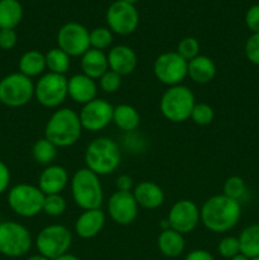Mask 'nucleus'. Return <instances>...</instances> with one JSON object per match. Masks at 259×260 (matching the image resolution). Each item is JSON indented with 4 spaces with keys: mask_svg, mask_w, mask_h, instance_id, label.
<instances>
[{
    "mask_svg": "<svg viewBox=\"0 0 259 260\" xmlns=\"http://www.w3.org/2000/svg\"><path fill=\"white\" fill-rule=\"evenodd\" d=\"M215 118V111L207 103H196L193 107L190 119L198 126H208Z\"/></svg>",
    "mask_w": 259,
    "mask_h": 260,
    "instance_id": "obj_34",
    "label": "nucleus"
},
{
    "mask_svg": "<svg viewBox=\"0 0 259 260\" xmlns=\"http://www.w3.org/2000/svg\"><path fill=\"white\" fill-rule=\"evenodd\" d=\"M109 217L121 226H128L136 220L139 215V205L132 192H119L116 190L109 197L107 205Z\"/></svg>",
    "mask_w": 259,
    "mask_h": 260,
    "instance_id": "obj_16",
    "label": "nucleus"
},
{
    "mask_svg": "<svg viewBox=\"0 0 259 260\" xmlns=\"http://www.w3.org/2000/svg\"><path fill=\"white\" fill-rule=\"evenodd\" d=\"M157 249L167 258H178L184 253V235L172 229L163 230L157 236Z\"/></svg>",
    "mask_w": 259,
    "mask_h": 260,
    "instance_id": "obj_24",
    "label": "nucleus"
},
{
    "mask_svg": "<svg viewBox=\"0 0 259 260\" xmlns=\"http://www.w3.org/2000/svg\"><path fill=\"white\" fill-rule=\"evenodd\" d=\"M135 200H136L139 207L145 210H156L163 206L165 201V193L163 188L155 182L150 180H142L134 188Z\"/></svg>",
    "mask_w": 259,
    "mask_h": 260,
    "instance_id": "obj_21",
    "label": "nucleus"
},
{
    "mask_svg": "<svg viewBox=\"0 0 259 260\" xmlns=\"http://www.w3.org/2000/svg\"><path fill=\"white\" fill-rule=\"evenodd\" d=\"M23 19V8L18 0H0V29H14Z\"/></svg>",
    "mask_w": 259,
    "mask_h": 260,
    "instance_id": "obj_27",
    "label": "nucleus"
},
{
    "mask_svg": "<svg viewBox=\"0 0 259 260\" xmlns=\"http://www.w3.org/2000/svg\"><path fill=\"white\" fill-rule=\"evenodd\" d=\"M33 239L24 225L15 221L0 222V254L8 258H20L29 253Z\"/></svg>",
    "mask_w": 259,
    "mask_h": 260,
    "instance_id": "obj_7",
    "label": "nucleus"
},
{
    "mask_svg": "<svg viewBox=\"0 0 259 260\" xmlns=\"http://www.w3.org/2000/svg\"><path fill=\"white\" fill-rule=\"evenodd\" d=\"M46 58V69L48 73L58 74V75H65L69 71L71 65L70 56L58 47H53L45 53Z\"/></svg>",
    "mask_w": 259,
    "mask_h": 260,
    "instance_id": "obj_29",
    "label": "nucleus"
},
{
    "mask_svg": "<svg viewBox=\"0 0 259 260\" xmlns=\"http://www.w3.org/2000/svg\"><path fill=\"white\" fill-rule=\"evenodd\" d=\"M98 93V85L95 80L85 74H75L68 79V96L75 103L84 104L94 101Z\"/></svg>",
    "mask_w": 259,
    "mask_h": 260,
    "instance_id": "obj_17",
    "label": "nucleus"
},
{
    "mask_svg": "<svg viewBox=\"0 0 259 260\" xmlns=\"http://www.w3.org/2000/svg\"><path fill=\"white\" fill-rule=\"evenodd\" d=\"M168 222L172 230L185 235L197 229L201 222V210L193 201L179 200L168 213Z\"/></svg>",
    "mask_w": 259,
    "mask_h": 260,
    "instance_id": "obj_14",
    "label": "nucleus"
},
{
    "mask_svg": "<svg viewBox=\"0 0 259 260\" xmlns=\"http://www.w3.org/2000/svg\"><path fill=\"white\" fill-rule=\"evenodd\" d=\"M25 260H50V259L46 258V256H43V255H41V254H35V255L28 256Z\"/></svg>",
    "mask_w": 259,
    "mask_h": 260,
    "instance_id": "obj_45",
    "label": "nucleus"
},
{
    "mask_svg": "<svg viewBox=\"0 0 259 260\" xmlns=\"http://www.w3.org/2000/svg\"><path fill=\"white\" fill-rule=\"evenodd\" d=\"M10 184V170L4 161L0 160V194L5 193Z\"/></svg>",
    "mask_w": 259,
    "mask_h": 260,
    "instance_id": "obj_41",
    "label": "nucleus"
},
{
    "mask_svg": "<svg viewBox=\"0 0 259 260\" xmlns=\"http://www.w3.org/2000/svg\"><path fill=\"white\" fill-rule=\"evenodd\" d=\"M35 96L32 79L18 73L9 74L0 80V103L10 108L25 106Z\"/></svg>",
    "mask_w": 259,
    "mask_h": 260,
    "instance_id": "obj_9",
    "label": "nucleus"
},
{
    "mask_svg": "<svg viewBox=\"0 0 259 260\" xmlns=\"http://www.w3.org/2000/svg\"><path fill=\"white\" fill-rule=\"evenodd\" d=\"M201 45L197 38L184 37L178 42L175 52L182 56L185 61H190L200 55Z\"/></svg>",
    "mask_w": 259,
    "mask_h": 260,
    "instance_id": "obj_35",
    "label": "nucleus"
},
{
    "mask_svg": "<svg viewBox=\"0 0 259 260\" xmlns=\"http://www.w3.org/2000/svg\"><path fill=\"white\" fill-rule=\"evenodd\" d=\"M240 253L253 259L259 256V223H253L244 229L238 236Z\"/></svg>",
    "mask_w": 259,
    "mask_h": 260,
    "instance_id": "obj_28",
    "label": "nucleus"
},
{
    "mask_svg": "<svg viewBox=\"0 0 259 260\" xmlns=\"http://www.w3.org/2000/svg\"><path fill=\"white\" fill-rule=\"evenodd\" d=\"M222 190V194H225L226 197L241 202V200H243L246 194L245 180L241 177H239V175H231V177H229L228 179L225 180V183H223Z\"/></svg>",
    "mask_w": 259,
    "mask_h": 260,
    "instance_id": "obj_32",
    "label": "nucleus"
},
{
    "mask_svg": "<svg viewBox=\"0 0 259 260\" xmlns=\"http://www.w3.org/2000/svg\"><path fill=\"white\" fill-rule=\"evenodd\" d=\"M245 56L251 63L259 66V33H253L246 40Z\"/></svg>",
    "mask_w": 259,
    "mask_h": 260,
    "instance_id": "obj_38",
    "label": "nucleus"
},
{
    "mask_svg": "<svg viewBox=\"0 0 259 260\" xmlns=\"http://www.w3.org/2000/svg\"><path fill=\"white\" fill-rule=\"evenodd\" d=\"M112 122L124 132L136 131L141 123V116L134 106L122 103L113 108V118Z\"/></svg>",
    "mask_w": 259,
    "mask_h": 260,
    "instance_id": "obj_25",
    "label": "nucleus"
},
{
    "mask_svg": "<svg viewBox=\"0 0 259 260\" xmlns=\"http://www.w3.org/2000/svg\"><path fill=\"white\" fill-rule=\"evenodd\" d=\"M35 244L38 254L53 260L69 253L73 245V233L66 226L53 223L38 233Z\"/></svg>",
    "mask_w": 259,
    "mask_h": 260,
    "instance_id": "obj_8",
    "label": "nucleus"
},
{
    "mask_svg": "<svg viewBox=\"0 0 259 260\" xmlns=\"http://www.w3.org/2000/svg\"><path fill=\"white\" fill-rule=\"evenodd\" d=\"M250 260H259V256H256V258H253V259H250Z\"/></svg>",
    "mask_w": 259,
    "mask_h": 260,
    "instance_id": "obj_48",
    "label": "nucleus"
},
{
    "mask_svg": "<svg viewBox=\"0 0 259 260\" xmlns=\"http://www.w3.org/2000/svg\"><path fill=\"white\" fill-rule=\"evenodd\" d=\"M69 184V173L61 165L51 164L42 170L38 178V188L43 194H61Z\"/></svg>",
    "mask_w": 259,
    "mask_h": 260,
    "instance_id": "obj_19",
    "label": "nucleus"
},
{
    "mask_svg": "<svg viewBox=\"0 0 259 260\" xmlns=\"http://www.w3.org/2000/svg\"><path fill=\"white\" fill-rule=\"evenodd\" d=\"M184 260H216L215 256L205 249H195L185 255Z\"/></svg>",
    "mask_w": 259,
    "mask_h": 260,
    "instance_id": "obj_43",
    "label": "nucleus"
},
{
    "mask_svg": "<svg viewBox=\"0 0 259 260\" xmlns=\"http://www.w3.org/2000/svg\"><path fill=\"white\" fill-rule=\"evenodd\" d=\"M114 107L106 99L95 98L84 104L79 112L83 129L89 132H99L112 123Z\"/></svg>",
    "mask_w": 259,
    "mask_h": 260,
    "instance_id": "obj_15",
    "label": "nucleus"
},
{
    "mask_svg": "<svg viewBox=\"0 0 259 260\" xmlns=\"http://www.w3.org/2000/svg\"><path fill=\"white\" fill-rule=\"evenodd\" d=\"M122 76L112 70H107L103 75L99 78V86L102 90L107 94H113L121 88Z\"/></svg>",
    "mask_w": 259,
    "mask_h": 260,
    "instance_id": "obj_37",
    "label": "nucleus"
},
{
    "mask_svg": "<svg viewBox=\"0 0 259 260\" xmlns=\"http://www.w3.org/2000/svg\"><path fill=\"white\" fill-rule=\"evenodd\" d=\"M106 20L112 32L119 36H128L139 27L140 15L135 5L117 0L109 5Z\"/></svg>",
    "mask_w": 259,
    "mask_h": 260,
    "instance_id": "obj_12",
    "label": "nucleus"
},
{
    "mask_svg": "<svg viewBox=\"0 0 259 260\" xmlns=\"http://www.w3.org/2000/svg\"><path fill=\"white\" fill-rule=\"evenodd\" d=\"M80 58L81 73L85 74L86 76L91 78L93 80H99V78L107 70H109L108 58H107L104 51L89 48Z\"/></svg>",
    "mask_w": 259,
    "mask_h": 260,
    "instance_id": "obj_23",
    "label": "nucleus"
},
{
    "mask_svg": "<svg viewBox=\"0 0 259 260\" xmlns=\"http://www.w3.org/2000/svg\"><path fill=\"white\" fill-rule=\"evenodd\" d=\"M90 48L104 51L113 43V32L108 27H96L89 32Z\"/></svg>",
    "mask_w": 259,
    "mask_h": 260,
    "instance_id": "obj_31",
    "label": "nucleus"
},
{
    "mask_svg": "<svg viewBox=\"0 0 259 260\" xmlns=\"http://www.w3.org/2000/svg\"><path fill=\"white\" fill-rule=\"evenodd\" d=\"M245 24L251 33H259V4L251 5L246 10Z\"/></svg>",
    "mask_w": 259,
    "mask_h": 260,
    "instance_id": "obj_39",
    "label": "nucleus"
},
{
    "mask_svg": "<svg viewBox=\"0 0 259 260\" xmlns=\"http://www.w3.org/2000/svg\"><path fill=\"white\" fill-rule=\"evenodd\" d=\"M106 220V213L101 208L83 211V213L76 218L74 230L76 235L84 240L94 239L102 233Z\"/></svg>",
    "mask_w": 259,
    "mask_h": 260,
    "instance_id": "obj_18",
    "label": "nucleus"
},
{
    "mask_svg": "<svg viewBox=\"0 0 259 260\" xmlns=\"http://www.w3.org/2000/svg\"><path fill=\"white\" fill-rule=\"evenodd\" d=\"M200 210L202 225L215 234L233 230L241 217L240 202L231 200L225 194H216L207 198Z\"/></svg>",
    "mask_w": 259,
    "mask_h": 260,
    "instance_id": "obj_1",
    "label": "nucleus"
},
{
    "mask_svg": "<svg viewBox=\"0 0 259 260\" xmlns=\"http://www.w3.org/2000/svg\"><path fill=\"white\" fill-rule=\"evenodd\" d=\"M57 47L70 57H81L90 48L89 30L83 24L69 22L57 32Z\"/></svg>",
    "mask_w": 259,
    "mask_h": 260,
    "instance_id": "obj_13",
    "label": "nucleus"
},
{
    "mask_svg": "<svg viewBox=\"0 0 259 260\" xmlns=\"http://www.w3.org/2000/svg\"><path fill=\"white\" fill-rule=\"evenodd\" d=\"M217 253L222 258L231 259L240 253V243L236 236H225L217 244Z\"/></svg>",
    "mask_w": 259,
    "mask_h": 260,
    "instance_id": "obj_36",
    "label": "nucleus"
},
{
    "mask_svg": "<svg viewBox=\"0 0 259 260\" xmlns=\"http://www.w3.org/2000/svg\"><path fill=\"white\" fill-rule=\"evenodd\" d=\"M230 260H250V259H249L246 255H244V254L239 253L238 255H235V256H234V258H231Z\"/></svg>",
    "mask_w": 259,
    "mask_h": 260,
    "instance_id": "obj_46",
    "label": "nucleus"
},
{
    "mask_svg": "<svg viewBox=\"0 0 259 260\" xmlns=\"http://www.w3.org/2000/svg\"><path fill=\"white\" fill-rule=\"evenodd\" d=\"M70 188L74 202L83 211L95 210L103 205L104 192L101 178L88 168H81L74 173Z\"/></svg>",
    "mask_w": 259,
    "mask_h": 260,
    "instance_id": "obj_4",
    "label": "nucleus"
},
{
    "mask_svg": "<svg viewBox=\"0 0 259 260\" xmlns=\"http://www.w3.org/2000/svg\"><path fill=\"white\" fill-rule=\"evenodd\" d=\"M19 73L28 78H36V76L43 75L46 69V58L45 53L40 52L37 50H29L23 53L18 62Z\"/></svg>",
    "mask_w": 259,
    "mask_h": 260,
    "instance_id": "obj_26",
    "label": "nucleus"
},
{
    "mask_svg": "<svg viewBox=\"0 0 259 260\" xmlns=\"http://www.w3.org/2000/svg\"><path fill=\"white\" fill-rule=\"evenodd\" d=\"M66 208H68V202L62 196L48 194L45 197L42 212H45L50 217H58L66 212Z\"/></svg>",
    "mask_w": 259,
    "mask_h": 260,
    "instance_id": "obj_33",
    "label": "nucleus"
},
{
    "mask_svg": "<svg viewBox=\"0 0 259 260\" xmlns=\"http://www.w3.org/2000/svg\"><path fill=\"white\" fill-rule=\"evenodd\" d=\"M53 260H80V258H78V256L74 255V254H71V253H66V254H63V255L58 256V258H56Z\"/></svg>",
    "mask_w": 259,
    "mask_h": 260,
    "instance_id": "obj_44",
    "label": "nucleus"
},
{
    "mask_svg": "<svg viewBox=\"0 0 259 260\" xmlns=\"http://www.w3.org/2000/svg\"><path fill=\"white\" fill-rule=\"evenodd\" d=\"M109 70L118 75H130L137 68V55L134 48L126 45H117L107 53Z\"/></svg>",
    "mask_w": 259,
    "mask_h": 260,
    "instance_id": "obj_20",
    "label": "nucleus"
},
{
    "mask_svg": "<svg viewBox=\"0 0 259 260\" xmlns=\"http://www.w3.org/2000/svg\"><path fill=\"white\" fill-rule=\"evenodd\" d=\"M196 104L195 94L188 86H169L160 99L159 108L163 117L172 123H183L190 118L193 107Z\"/></svg>",
    "mask_w": 259,
    "mask_h": 260,
    "instance_id": "obj_5",
    "label": "nucleus"
},
{
    "mask_svg": "<svg viewBox=\"0 0 259 260\" xmlns=\"http://www.w3.org/2000/svg\"><path fill=\"white\" fill-rule=\"evenodd\" d=\"M57 149L58 147L56 146V145H53L52 142L48 141V140L43 136L42 139L37 140V141L33 144L32 156L37 164L48 167V165H51L55 161L56 156H57Z\"/></svg>",
    "mask_w": 259,
    "mask_h": 260,
    "instance_id": "obj_30",
    "label": "nucleus"
},
{
    "mask_svg": "<svg viewBox=\"0 0 259 260\" xmlns=\"http://www.w3.org/2000/svg\"><path fill=\"white\" fill-rule=\"evenodd\" d=\"M83 134L79 113L71 108H58L45 126V137L58 149L75 145Z\"/></svg>",
    "mask_w": 259,
    "mask_h": 260,
    "instance_id": "obj_2",
    "label": "nucleus"
},
{
    "mask_svg": "<svg viewBox=\"0 0 259 260\" xmlns=\"http://www.w3.org/2000/svg\"><path fill=\"white\" fill-rule=\"evenodd\" d=\"M122 2H124V3H128V4H132V5H135V4H136V3H139L140 0H122Z\"/></svg>",
    "mask_w": 259,
    "mask_h": 260,
    "instance_id": "obj_47",
    "label": "nucleus"
},
{
    "mask_svg": "<svg viewBox=\"0 0 259 260\" xmlns=\"http://www.w3.org/2000/svg\"><path fill=\"white\" fill-rule=\"evenodd\" d=\"M45 197L38 185L19 183L8 192V205L15 215L24 218L36 217L43 210Z\"/></svg>",
    "mask_w": 259,
    "mask_h": 260,
    "instance_id": "obj_6",
    "label": "nucleus"
},
{
    "mask_svg": "<svg viewBox=\"0 0 259 260\" xmlns=\"http://www.w3.org/2000/svg\"><path fill=\"white\" fill-rule=\"evenodd\" d=\"M122 160L121 149L114 140L98 137L89 142L84 152L85 168L96 175H108L116 172Z\"/></svg>",
    "mask_w": 259,
    "mask_h": 260,
    "instance_id": "obj_3",
    "label": "nucleus"
},
{
    "mask_svg": "<svg viewBox=\"0 0 259 260\" xmlns=\"http://www.w3.org/2000/svg\"><path fill=\"white\" fill-rule=\"evenodd\" d=\"M116 188L119 192H131L134 189V179L128 174L119 175L116 179Z\"/></svg>",
    "mask_w": 259,
    "mask_h": 260,
    "instance_id": "obj_42",
    "label": "nucleus"
},
{
    "mask_svg": "<svg viewBox=\"0 0 259 260\" xmlns=\"http://www.w3.org/2000/svg\"><path fill=\"white\" fill-rule=\"evenodd\" d=\"M216 63L206 55H198L193 60L188 61V78L196 84L211 83L216 76Z\"/></svg>",
    "mask_w": 259,
    "mask_h": 260,
    "instance_id": "obj_22",
    "label": "nucleus"
},
{
    "mask_svg": "<svg viewBox=\"0 0 259 260\" xmlns=\"http://www.w3.org/2000/svg\"><path fill=\"white\" fill-rule=\"evenodd\" d=\"M18 42V35L14 29H0V48L9 51L15 47Z\"/></svg>",
    "mask_w": 259,
    "mask_h": 260,
    "instance_id": "obj_40",
    "label": "nucleus"
},
{
    "mask_svg": "<svg viewBox=\"0 0 259 260\" xmlns=\"http://www.w3.org/2000/svg\"><path fill=\"white\" fill-rule=\"evenodd\" d=\"M35 98L46 108H57L68 98V78L46 73L35 84Z\"/></svg>",
    "mask_w": 259,
    "mask_h": 260,
    "instance_id": "obj_10",
    "label": "nucleus"
},
{
    "mask_svg": "<svg viewBox=\"0 0 259 260\" xmlns=\"http://www.w3.org/2000/svg\"><path fill=\"white\" fill-rule=\"evenodd\" d=\"M154 75L164 85H179L188 76V61L175 51L160 53L154 62Z\"/></svg>",
    "mask_w": 259,
    "mask_h": 260,
    "instance_id": "obj_11",
    "label": "nucleus"
}]
</instances>
